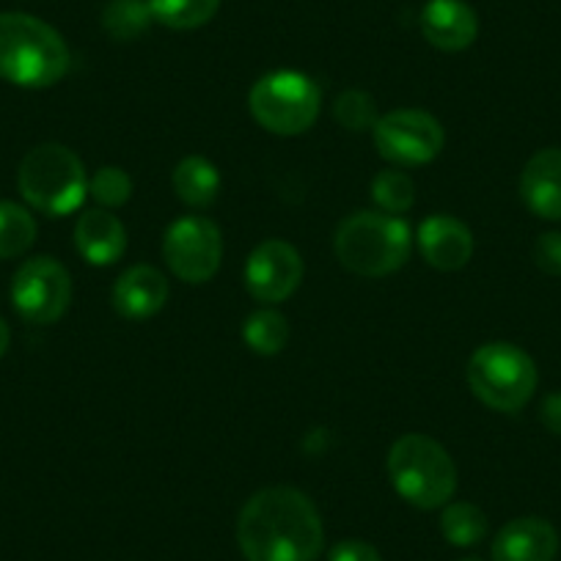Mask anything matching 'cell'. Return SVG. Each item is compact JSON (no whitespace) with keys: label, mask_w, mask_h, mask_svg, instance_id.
Here are the masks:
<instances>
[{"label":"cell","mask_w":561,"mask_h":561,"mask_svg":"<svg viewBox=\"0 0 561 561\" xmlns=\"http://www.w3.org/2000/svg\"><path fill=\"white\" fill-rule=\"evenodd\" d=\"M539 421L545 424V430H550L553 435H561V391L548 393L539 404Z\"/></svg>","instance_id":"obj_29"},{"label":"cell","mask_w":561,"mask_h":561,"mask_svg":"<svg viewBox=\"0 0 561 561\" xmlns=\"http://www.w3.org/2000/svg\"><path fill=\"white\" fill-rule=\"evenodd\" d=\"M534 264L545 275L561 278V231H545L534 242Z\"/></svg>","instance_id":"obj_27"},{"label":"cell","mask_w":561,"mask_h":561,"mask_svg":"<svg viewBox=\"0 0 561 561\" xmlns=\"http://www.w3.org/2000/svg\"><path fill=\"white\" fill-rule=\"evenodd\" d=\"M419 251L430 267L440 273L462 270L473 256V234L462 220L451 215H433L419 226Z\"/></svg>","instance_id":"obj_12"},{"label":"cell","mask_w":561,"mask_h":561,"mask_svg":"<svg viewBox=\"0 0 561 561\" xmlns=\"http://www.w3.org/2000/svg\"><path fill=\"white\" fill-rule=\"evenodd\" d=\"M12 304L31 325H53L72 304L69 270L53 256L28 259L12 278Z\"/></svg>","instance_id":"obj_9"},{"label":"cell","mask_w":561,"mask_h":561,"mask_svg":"<svg viewBox=\"0 0 561 561\" xmlns=\"http://www.w3.org/2000/svg\"><path fill=\"white\" fill-rule=\"evenodd\" d=\"M149 0H111L102 12V28L118 42H133L152 25Z\"/></svg>","instance_id":"obj_23"},{"label":"cell","mask_w":561,"mask_h":561,"mask_svg":"<svg viewBox=\"0 0 561 561\" xmlns=\"http://www.w3.org/2000/svg\"><path fill=\"white\" fill-rule=\"evenodd\" d=\"M460 561H482V559H477V556H468V559H460Z\"/></svg>","instance_id":"obj_31"},{"label":"cell","mask_w":561,"mask_h":561,"mask_svg":"<svg viewBox=\"0 0 561 561\" xmlns=\"http://www.w3.org/2000/svg\"><path fill=\"white\" fill-rule=\"evenodd\" d=\"M421 34L444 53H460L477 42L479 18L466 0H427L421 12Z\"/></svg>","instance_id":"obj_14"},{"label":"cell","mask_w":561,"mask_h":561,"mask_svg":"<svg viewBox=\"0 0 561 561\" xmlns=\"http://www.w3.org/2000/svg\"><path fill=\"white\" fill-rule=\"evenodd\" d=\"M9 344H12V331H9L7 320H3V317H0V358H3V355H7Z\"/></svg>","instance_id":"obj_30"},{"label":"cell","mask_w":561,"mask_h":561,"mask_svg":"<svg viewBox=\"0 0 561 561\" xmlns=\"http://www.w3.org/2000/svg\"><path fill=\"white\" fill-rule=\"evenodd\" d=\"M248 107L259 127L273 135H300L320 118L322 91L309 75L278 69L253 83Z\"/></svg>","instance_id":"obj_7"},{"label":"cell","mask_w":561,"mask_h":561,"mask_svg":"<svg viewBox=\"0 0 561 561\" xmlns=\"http://www.w3.org/2000/svg\"><path fill=\"white\" fill-rule=\"evenodd\" d=\"M371 198L377 209L388 215H404L415 202L413 176L399 169H386L371 180Z\"/></svg>","instance_id":"obj_24"},{"label":"cell","mask_w":561,"mask_h":561,"mask_svg":"<svg viewBox=\"0 0 561 561\" xmlns=\"http://www.w3.org/2000/svg\"><path fill=\"white\" fill-rule=\"evenodd\" d=\"M539 371L531 355L512 342L482 344L468 360L473 397L499 413H517L531 402Z\"/></svg>","instance_id":"obj_6"},{"label":"cell","mask_w":561,"mask_h":561,"mask_svg":"<svg viewBox=\"0 0 561 561\" xmlns=\"http://www.w3.org/2000/svg\"><path fill=\"white\" fill-rule=\"evenodd\" d=\"M169 278L152 264H135L113 284V309L124 320H149L169 304Z\"/></svg>","instance_id":"obj_13"},{"label":"cell","mask_w":561,"mask_h":561,"mask_svg":"<svg viewBox=\"0 0 561 561\" xmlns=\"http://www.w3.org/2000/svg\"><path fill=\"white\" fill-rule=\"evenodd\" d=\"M152 18L174 31H193L218 14L220 0H149Z\"/></svg>","instance_id":"obj_20"},{"label":"cell","mask_w":561,"mask_h":561,"mask_svg":"<svg viewBox=\"0 0 561 561\" xmlns=\"http://www.w3.org/2000/svg\"><path fill=\"white\" fill-rule=\"evenodd\" d=\"M69 47L45 20L0 14V78L20 89H50L69 72Z\"/></svg>","instance_id":"obj_2"},{"label":"cell","mask_w":561,"mask_h":561,"mask_svg":"<svg viewBox=\"0 0 561 561\" xmlns=\"http://www.w3.org/2000/svg\"><path fill=\"white\" fill-rule=\"evenodd\" d=\"M306 264L298 248L287 240H264L251 251L245 264V287L259 304H284L298 293Z\"/></svg>","instance_id":"obj_11"},{"label":"cell","mask_w":561,"mask_h":561,"mask_svg":"<svg viewBox=\"0 0 561 561\" xmlns=\"http://www.w3.org/2000/svg\"><path fill=\"white\" fill-rule=\"evenodd\" d=\"M371 138L382 160L410 169V165L433 163L444 149L446 135L433 113L419 111V107H399L377 118Z\"/></svg>","instance_id":"obj_8"},{"label":"cell","mask_w":561,"mask_h":561,"mask_svg":"<svg viewBox=\"0 0 561 561\" xmlns=\"http://www.w3.org/2000/svg\"><path fill=\"white\" fill-rule=\"evenodd\" d=\"M336 256L350 273L364 278H386L404 267L413 248L410 226L399 215L360 209L342 220L336 231Z\"/></svg>","instance_id":"obj_3"},{"label":"cell","mask_w":561,"mask_h":561,"mask_svg":"<svg viewBox=\"0 0 561 561\" xmlns=\"http://www.w3.org/2000/svg\"><path fill=\"white\" fill-rule=\"evenodd\" d=\"M89 193L100 207L105 209H116L124 207L133 196V180L124 169L118 165H105L94 174V180L89 182Z\"/></svg>","instance_id":"obj_26"},{"label":"cell","mask_w":561,"mask_h":561,"mask_svg":"<svg viewBox=\"0 0 561 561\" xmlns=\"http://www.w3.org/2000/svg\"><path fill=\"white\" fill-rule=\"evenodd\" d=\"M440 531L455 548H473L488 534V515L471 501H449L440 512Z\"/></svg>","instance_id":"obj_19"},{"label":"cell","mask_w":561,"mask_h":561,"mask_svg":"<svg viewBox=\"0 0 561 561\" xmlns=\"http://www.w3.org/2000/svg\"><path fill=\"white\" fill-rule=\"evenodd\" d=\"M237 545L248 561H317L325 548V526L306 493L264 488L240 510Z\"/></svg>","instance_id":"obj_1"},{"label":"cell","mask_w":561,"mask_h":561,"mask_svg":"<svg viewBox=\"0 0 561 561\" xmlns=\"http://www.w3.org/2000/svg\"><path fill=\"white\" fill-rule=\"evenodd\" d=\"M18 187L25 202L39 213L69 215L83 204L89 193L83 160L64 144H42L23 158Z\"/></svg>","instance_id":"obj_5"},{"label":"cell","mask_w":561,"mask_h":561,"mask_svg":"<svg viewBox=\"0 0 561 561\" xmlns=\"http://www.w3.org/2000/svg\"><path fill=\"white\" fill-rule=\"evenodd\" d=\"M75 248L94 267H107L127 251V229L107 209H85L75 224Z\"/></svg>","instance_id":"obj_17"},{"label":"cell","mask_w":561,"mask_h":561,"mask_svg":"<svg viewBox=\"0 0 561 561\" xmlns=\"http://www.w3.org/2000/svg\"><path fill=\"white\" fill-rule=\"evenodd\" d=\"M520 198L542 220H561V149H539L520 174Z\"/></svg>","instance_id":"obj_16"},{"label":"cell","mask_w":561,"mask_h":561,"mask_svg":"<svg viewBox=\"0 0 561 561\" xmlns=\"http://www.w3.org/2000/svg\"><path fill=\"white\" fill-rule=\"evenodd\" d=\"M388 479L415 510H440L457 490V466L430 435H402L388 451Z\"/></svg>","instance_id":"obj_4"},{"label":"cell","mask_w":561,"mask_h":561,"mask_svg":"<svg viewBox=\"0 0 561 561\" xmlns=\"http://www.w3.org/2000/svg\"><path fill=\"white\" fill-rule=\"evenodd\" d=\"M36 242V220L23 204L0 202V259H18Z\"/></svg>","instance_id":"obj_22"},{"label":"cell","mask_w":561,"mask_h":561,"mask_svg":"<svg viewBox=\"0 0 561 561\" xmlns=\"http://www.w3.org/2000/svg\"><path fill=\"white\" fill-rule=\"evenodd\" d=\"M328 561H382V556L375 545L364 542V539H344V542L333 545Z\"/></svg>","instance_id":"obj_28"},{"label":"cell","mask_w":561,"mask_h":561,"mask_svg":"<svg viewBox=\"0 0 561 561\" xmlns=\"http://www.w3.org/2000/svg\"><path fill=\"white\" fill-rule=\"evenodd\" d=\"M171 185H174L176 198L193 209H207L218 202L220 193V171L218 165L209 163L202 154H191V158L180 160L171 174Z\"/></svg>","instance_id":"obj_18"},{"label":"cell","mask_w":561,"mask_h":561,"mask_svg":"<svg viewBox=\"0 0 561 561\" xmlns=\"http://www.w3.org/2000/svg\"><path fill=\"white\" fill-rule=\"evenodd\" d=\"M242 339L259 355H278L289 342L287 317L275 309L253 311L242 328Z\"/></svg>","instance_id":"obj_21"},{"label":"cell","mask_w":561,"mask_h":561,"mask_svg":"<svg viewBox=\"0 0 561 561\" xmlns=\"http://www.w3.org/2000/svg\"><path fill=\"white\" fill-rule=\"evenodd\" d=\"M333 116L342 124L344 129H353V133H369L377 124V105L366 91L350 89L333 105Z\"/></svg>","instance_id":"obj_25"},{"label":"cell","mask_w":561,"mask_h":561,"mask_svg":"<svg viewBox=\"0 0 561 561\" xmlns=\"http://www.w3.org/2000/svg\"><path fill=\"white\" fill-rule=\"evenodd\" d=\"M559 534L545 517H517L493 539V561H553Z\"/></svg>","instance_id":"obj_15"},{"label":"cell","mask_w":561,"mask_h":561,"mask_svg":"<svg viewBox=\"0 0 561 561\" xmlns=\"http://www.w3.org/2000/svg\"><path fill=\"white\" fill-rule=\"evenodd\" d=\"M163 259L171 273L185 284H207L220 270L224 237L215 220L185 215L165 229Z\"/></svg>","instance_id":"obj_10"}]
</instances>
